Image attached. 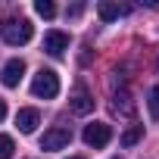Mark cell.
<instances>
[{
  "label": "cell",
  "mask_w": 159,
  "mask_h": 159,
  "mask_svg": "<svg viewBox=\"0 0 159 159\" xmlns=\"http://www.w3.org/2000/svg\"><path fill=\"white\" fill-rule=\"evenodd\" d=\"M34 13L44 16V19H53V16H56V7H53V0H38V3H34Z\"/></svg>",
  "instance_id": "8fae6325"
},
{
  "label": "cell",
  "mask_w": 159,
  "mask_h": 159,
  "mask_svg": "<svg viewBox=\"0 0 159 159\" xmlns=\"http://www.w3.org/2000/svg\"><path fill=\"white\" fill-rule=\"evenodd\" d=\"M13 137L10 134H0V159H13Z\"/></svg>",
  "instance_id": "7c38bea8"
},
{
  "label": "cell",
  "mask_w": 159,
  "mask_h": 159,
  "mask_svg": "<svg viewBox=\"0 0 159 159\" xmlns=\"http://www.w3.org/2000/svg\"><path fill=\"white\" fill-rule=\"evenodd\" d=\"M38 122H41V112H38V109H19V112H16V128H19L22 134H31V131L38 128Z\"/></svg>",
  "instance_id": "ba28073f"
},
{
  "label": "cell",
  "mask_w": 159,
  "mask_h": 159,
  "mask_svg": "<svg viewBox=\"0 0 159 159\" xmlns=\"http://www.w3.org/2000/svg\"><path fill=\"white\" fill-rule=\"evenodd\" d=\"M22 75H25V62L22 59H10L3 66V72H0V81H3V88H16L22 81Z\"/></svg>",
  "instance_id": "8992f818"
},
{
  "label": "cell",
  "mask_w": 159,
  "mask_h": 159,
  "mask_svg": "<svg viewBox=\"0 0 159 159\" xmlns=\"http://www.w3.org/2000/svg\"><path fill=\"white\" fill-rule=\"evenodd\" d=\"M69 140H72V131L69 128H62V125H53L50 131H44V137H41V150H62V147H69Z\"/></svg>",
  "instance_id": "277c9868"
},
{
  "label": "cell",
  "mask_w": 159,
  "mask_h": 159,
  "mask_svg": "<svg viewBox=\"0 0 159 159\" xmlns=\"http://www.w3.org/2000/svg\"><path fill=\"white\" fill-rule=\"evenodd\" d=\"M3 119H7V103L0 100V122H3Z\"/></svg>",
  "instance_id": "5bb4252c"
},
{
  "label": "cell",
  "mask_w": 159,
  "mask_h": 159,
  "mask_svg": "<svg viewBox=\"0 0 159 159\" xmlns=\"http://www.w3.org/2000/svg\"><path fill=\"white\" fill-rule=\"evenodd\" d=\"M140 137H143V125H134V128H128V131L122 134V147H134Z\"/></svg>",
  "instance_id": "30bf717a"
},
{
  "label": "cell",
  "mask_w": 159,
  "mask_h": 159,
  "mask_svg": "<svg viewBox=\"0 0 159 159\" xmlns=\"http://www.w3.org/2000/svg\"><path fill=\"white\" fill-rule=\"evenodd\" d=\"M97 13H100L103 22H112V19H119L125 10H122L119 3H109V0H103V3H97Z\"/></svg>",
  "instance_id": "9c48e42d"
},
{
  "label": "cell",
  "mask_w": 159,
  "mask_h": 159,
  "mask_svg": "<svg viewBox=\"0 0 159 159\" xmlns=\"http://www.w3.org/2000/svg\"><path fill=\"white\" fill-rule=\"evenodd\" d=\"M31 34H34V28H31V22H28V19H7L3 25H0V38H3L7 44H13V47L28 44V41H31Z\"/></svg>",
  "instance_id": "6da1fadb"
},
{
  "label": "cell",
  "mask_w": 159,
  "mask_h": 159,
  "mask_svg": "<svg viewBox=\"0 0 159 159\" xmlns=\"http://www.w3.org/2000/svg\"><path fill=\"white\" fill-rule=\"evenodd\" d=\"M156 66H159V59H156Z\"/></svg>",
  "instance_id": "2e32d148"
},
{
  "label": "cell",
  "mask_w": 159,
  "mask_h": 159,
  "mask_svg": "<svg viewBox=\"0 0 159 159\" xmlns=\"http://www.w3.org/2000/svg\"><path fill=\"white\" fill-rule=\"evenodd\" d=\"M72 159H81V156H72Z\"/></svg>",
  "instance_id": "9a60e30c"
},
{
  "label": "cell",
  "mask_w": 159,
  "mask_h": 159,
  "mask_svg": "<svg viewBox=\"0 0 159 159\" xmlns=\"http://www.w3.org/2000/svg\"><path fill=\"white\" fill-rule=\"evenodd\" d=\"M44 50H47L50 56H62V53L69 50V34H66V31H47V34H44Z\"/></svg>",
  "instance_id": "52a82bcc"
},
{
  "label": "cell",
  "mask_w": 159,
  "mask_h": 159,
  "mask_svg": "<svg viewBox=\"0 0 159 159\" xmlns=\"http://www.w3.org/2000/svg\"><path fill=\"white\" fill-rule=\"evenodd\" d=\"M84 143L88 147H94V150H100V147H106L109 140H112V128L106 125V122H94V125H88L84 128Z\"/></svg>",
  "instance_id": "3957f363"
},
{
  "label": "cell",
  "mask_w": 159,
  "mask_h": 159,
  "mask_svg": "<svg viewBox=\"0 0 159 159\" xmlns=\"http://www.w3.org/2000/svg\"><path fill=\"white\" fill-rule=\"evenodd\" d=\"M150 112H153V116L159 119V84H156V88L150 91Z\"/></svg>",
  "instance_id": "4fadbf2b"
},
{
  "label": "cell",
  "mask_w": 159,
  "mask_h": 159,
  "mask_svg": "<svg viewBox=\"0 0 159 159\" xmlns=\"http://www.w3.org/2000/svg\"><path fill=\"white\" fill-rule=\"evenodd\" d=\"M69 106H72V112H75V116H88V112L94 109V97L88 94V88H84V84H78V88L72 91Z\"/></svg>",
  "instance_id": "5b68a950"
},
{
  "label": "cell",
  "mask_w": 159,
  "mask_h": 159,
  "mask_svg": "<svg viewBox=\"0 0 159 159\" xmlns=\"http://www.w3.org/2000/svg\"><path fill=\"white\" fill-rule=\"evenodd\" d=\"M31 94L41 97V100H53L59 94V75L53 69H41L34 75V81H31Z\"/></svg>",
  "instance_id": "7a4b0ae2"
}]
</instances>
